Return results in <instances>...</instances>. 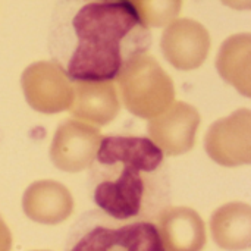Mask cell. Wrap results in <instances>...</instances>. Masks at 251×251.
<instances>
[{
    "mask_svg": "<svg viewBox=\"0 0 251 251\" xmlns=\"http://www.w3.org/2000/svg\"><path fill=\"white\" fill-rule=\"evenodd\" d=\"M150 28L129 0H59L47 47L74 82H112L151 47Z\"/></svg>",
    "mask_w": 251,
    "mask_h": 251,
    "instance_id": "6da1fadb",
    "label": "cell"
},
{
    "mask_svg": "<svg viewBox=\"0 0 251 251\" xmlns=\"http://www.w3.org/2000/svg\"><path fill=\"white\" fill-rule=\"evenodd\" d=\"M90 197L121 221H156L171 206L172 179L163 149L143 135L101 137L90 162Z\"/></svg>",
    "mask_w": 251,
    "mask_h": 251,
    "instance_id": "7a4b0ae2",
    "label": "cell"
},
{
    "mask_svg": "<svg viewBox=\"0 0 251 251\" xmlns=\"http://www.w3.org/2000/svg\"><path fill=\"white\" fill-rule=\"evenodd\" d=\"M65 251H166L153 221H121L99 209L72 225Z\"/></svg>",
    "mask_w": 251,
    "mask_h": 251,
    "instance_id": "3957f363",
    "label": "cell"
},
{
    "mask_svg": "<svg viewBox=\"0 0 251 251\" xmlns=\"http://www.w3.org/2000/svg\"><path fill=\"white\" fill-rule=\"evenodd\" d=\"M209 34L196 21L181 19L169 25L162 46L166 57L178 68H194L201 63L209 50Z\"/></svg>",
    "mask_w": 251,
    "mask_h": 251,
    "instance_id": "277c9868",
    "label": "cell"
},
{
    "mask_svg": "<svg viewBox=\"0 0 251 251\" xmlns=\"http://www.w3.org/2000/svg\"><path fill=\"white\" fill-rule=\"evenodd\" d=\"M159 232L166 251H201L206 231L197 212L188 207H166L157 218Z\"/></svg>",
    "mask_w": 251,
    "mask_h": 251,
    "instance_id": "5b68a950",
    "label": "cell"
},
{
    "mask_svg": "<svg viewBox=\"0 0 251 251\" xmlns=\"http://www.w3.org/2000/svg\"><path fill=\"white\" fill-rule=\"evenodd\" d=\"M28 218L40 224H59L65 221L72 212V199L68 190L50 181L32 184L22 201Z\"/></svg>",
    "mask_w": 251,
    "mask_h": 251,
    "instance_id": "8992f818",
    "label": "cell"
},
{
    "mask_svg": "<svg viewBox=\"0 0 251 251\" xmlns=\"http://www.w3.org/2000/svg\"><path fill=\"white\" fill-rule=\"evenodd\" d=\"M250 206L231 203L215 212L212 234L215 243L225 250H244L250 246Z\"/></svg>",
    "mask_w": 251,
    "mask_h": 251,
    "instance_id": "52a82bcc",
    "label": "cell"
},
{
    "mask_svg": "<svg viewBox=\"0 0 251 251\" xmlns=\"http://www.w3.org/2000/svg\"><path fill=\"white\" fill-rule=\"evenodd\" d=\"M147 26H160L172 21L182 0H129Z\"/></svg>",
    "mask_w": 251,
    "mask_h": 251,
    "instance_id": "ba28073f",
    "label": "cell"
},
{
    "mask_svg": "<svg viewBox=\"0 0 251 251\" xmlns=\"http://www.w3.org/2000/svg\"><path fill=\"white\" fill-rule=\"evenodd\" d=\"M10 232L0 218V251H10Z\"/></svg>",
    "mask_w": 251,
    "mask_h": 251,
    "instance_id": "9c48e42d",
    "label": "cell"
},
{
    "mask_svg": "<svg viewBox=\"0 0 251 251\" xmlns=\"http://www.w3.org/2000/svg\"><path fill=\"white\" fill-rule=\"evenodd\" d=\"M222 1L235 9H249L250 7V0H222Z\"/></svg>",
    "mask_w": 251,
    "mask_h": 251,
    "instance_id": "30bf717a",
    "label": "cell"
}]
</instances>
